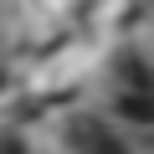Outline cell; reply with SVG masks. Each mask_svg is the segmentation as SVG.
Instances as JSON below:
<instances>
[{
    "mask_svg": "<svg viewBox=\"0 0 154 154\" xmlns=\"http://www.w3.org/2000/svg\"><path fill=\"white\" fill-rule=\"evenodd\" d=\"M118 77H123L118 82V113L128 123H154V62L128 57Z\"/></svg>",
    "mask_w": 154,
    "mask_h": 154,
    "instance_id": "1",
    "label": "cell"
}]
</instances>
